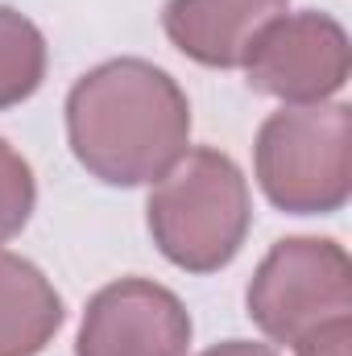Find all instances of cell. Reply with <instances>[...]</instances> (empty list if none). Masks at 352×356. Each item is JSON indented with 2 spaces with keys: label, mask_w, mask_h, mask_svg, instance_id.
<instances>
[{
  "label": "cell",
  "mask_w": 352,
  "mask_h": 356,
  "mask_svg": "<svg viewBox=\"0 0 352 356\" xmlns=\"http://www.w3.org/2000/svg\"><path fill=\"white\" fill-rule=\"evenodd\" d=\"M286 4L290 0H166L162 29L191 63L237 71L245 67L257 33L286 13Z\"/></svg>",
  "instance_id": "obj_7"
},
{
  "label": "cell",
  "mask_w": 352,
  "mask_h": 356,
  "mask_svg": "<svg viewBox=\"0 0 352 356\" xmlns=\"http://www.w3.org/2000/svg\"><path fill=\"white\" fill-rule=\"evenodd\" d=\"M75 162L104 186H150L191 149V104L145 58H108L67 95Z\"/></svg>",
  "instance_id": "obj_1"
},
{
  "label": "cell",
  "mask_w": 352,
  "mask_h": 356,
  "mask_svg": "<svg viewBox=\"0 0 352 356\" xmlns=\"http://www.w3.org/2000/svg\"><path fill=\"white\" fill-rule=\"evenodd\" d=\"M249 319L273 344L294 348L319 323L352 315L349 249L328 236H286L262 257L245 290Z\"/></svg>",
  "instance_id": "obj_4"
},
{
  "label": "cell",
  "mask_w": 352,
  "mask_h": 356,
  "mask_svg": "<svg viewBox=\"0 0 352 356\" xmlns=\"http://www.w3.org/2000/svg\"><path fill=\"white\" fill-rule=\"evenodd\" d=\"M63 319L54 282L29 257L0 249V356H38L58 336Z\"/></svg>",
  "instance_id": "obj_8"
},
{
  "label": "cell",
  "mask_w": 352,
  "mask_h": 356,
  "mask_svg": "<svg viewBox=\"0 0 352 356\" xmlns=\"http://www.w3.org/2000/svg\"><path fill=\"white\" fill-rule=\"evenodd\" d=\"M42 79H46V38H42V29L25 13L0 4V112L25 104L42 88Z\"/></svg>",
  "instance_id": "obj_9"
},
{
  "label": "cell",
  "mask_w": 352,
  "mask_h": 356,
  "mask_svg": "<svg viewBox=\"0 0 352 356\" xmlns=\"http://www.w3.org/2000/svg\"><path fill=\"white\" fill-rule=\"evenodd\" d=\"M245 83L282 104H323L344 91L352 75V46L332 13L303 8L269 21L245 58Z\"/></svg>",
  "instance_id": "obj_5"
},
{
  "label": "cell",
  "mask_w": 352,
  "mask_h": 356,
  "mask_svg": "<svg viewBox=\"0 0 352 356\" xmlns=\"http://www.w3.org/2000/svg\"><path fill=\"white\" fill-rule=\"evenodd\" d=\"M145 224L170 266L216 273L237 261L253 228L249 182L228 154L195 145L154 182Z\"/></svg>",
  "instance_id": "obj_2"
},
{
  "label": "cell",
  "mask_w": 352,
  "mask_h": 356,
  "mask_svg": "<svg viewBox=\"0 0 352 356\" xmlns=\"http://www.w3.org/2000/svg\"><path fill=\"white\" fill-rule=\"evenodd\" d=\"M38 207V178L33 166L0 137V245L13 241Z\"/></svg>",
  "instance_id": "obj_10"
},
{
  "label": "cell",
  "mask_w": 352,
  "mask_h": 356,
  "mask_svg": "<svg viewBox=\"0 0 352 356\" xmlns=\"http://www.w3.org/2000/svg\"><path fill=\"white\" fill-rule=\"evenodd\" d=\"M294 356H352V315L319 323L315 332H307L294 344Z\"/></svg>",
  "instance_id": "obj_11"
},
{
  "label": "cell",
  "mask_w": 352,
  "mask_h": 356,
  "mask_svg": "<svg viewBox=\"0 0 352 356\" xmlns=\"http://www.w3.org/2000/svg\"><path fill=\"white\" fill-rule=\"evenodd\" d=\"M199 356H278V348L273 344H257V340H224V344H211Z\"/></svg>",
  "instance_id": "obj_12"
},
{
  "label": "cell",
  "mask_w": 352,
  "mask_h": 356,
  "mask_svg": "<svg viewBox=\"0 0 352 356\" xmlns=\"http://www.w3.org/2000/svg\"><path fill=\"white\" fill-rule=\"evenodd\" d=\"M253 175L286 216H336L352 195V108L282 104L253 141Z\"/></svg>",
  "instance_id": "obj_3"
},
{
  "label": "cell",
  "mask_w": 352,
  "mask_h": 356,
  "mask_svg": "<svg viewBox=\"0 0 352 356\" xmlns=\"http://www.w3.org/2000/svg\"><path fill=\"white\" fill-rule=\"evenodd\" d=\"M191 332L175 290L150 277H120L91 294L75 356H186Z\"/></svg>",
  "instance_id": "obj_6"
}]
</instances>
